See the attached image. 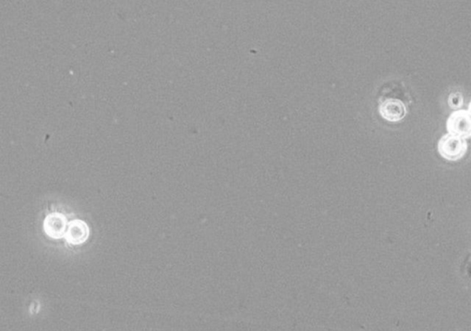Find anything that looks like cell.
<instances>
[{
  "instance_id": "7a4b0ae2",
  "label": "cell",
  "mask_w": 471,
  "mask_h": 331,
  "mask_svg": "<svg viewBox=\"0 0 471 331\" xmlns=\"http://www.w3.org/2000/svg\"><path fill=\"white\" fill-rule=\"evenodd\" d=\"M447 131L457 137H471V115L469 110H460L451 113L447 120Z\"/></svg>"
},
{
  "instance_id": "3957f363",
  "label": "cell",
  "mask_w": 471,
  "mask_h": 331,
  "mask_svg": "<svg viewBox=\"0 0 471 331\" xmlns=\"http://www.w3.org/2000/svg\"><path fill=\"white\" fill-rule=\"evenodd\" d=\"M379 112L388 121L398 122L403 120L406 115V107L399 100H385L379 106Z\"/></svg>"
},
{
  "instance_id": "5b68a950",
  "label": "cell",
  "mask_w": 471,
  "mask_h": 331,
  "mask_svg": "<svg viewBox=\"0 0 471 331\" xmlns=\"http://www.w3.org/2000/svg\"><path fill=\"white\" fill-rule=\"evenodd\" d=\"M88 233V226L83 221H72L66 231V239L71 244H81L87 241Z\"/></svg>"
},
{
  "instance_id": "8992f818",
  "label": "cell",
  "mask_w": 471,
  "mask_h": 331,
  "mask_svg": "<svg viewBox=\"0 0 471 331\" xmlns=\"http://www.w3.org/2000/svg\"><path fill=\"white\" fill-rule=\"evenodd\" d=\"M450 105L456 109L462 105V96L460 93L452 94L450 98Z\"/></svg>"
},
{
  "instance_id": "277c9868",
  "label": "cell",
  "mask_w": 471,
  "mask_h": 331,
  "mask_svg": "<svg viewBox=\"0 0 471 331\" xmlns=\"http://www.w3.org/2000/svg\"><path fill=\"white\" fill-rule=\"evenodd\" d=\"M44 230L52 238H59L65 235L66 221L62 214H52L44 221Z\"/></svg>"
},
{
  "instance_id": "52a82bcc",
  "label": "cell",
  "mask_w": 471,
  "mask_h": 331,
  "mask_svg": "<svg viewBox=\"0 0 471 331\" xmlns=\"http://www.w3.org/2000/svg\"><path fill=\"white\" fill-rule=\"evenodd\" d=\"M469 112H470V115H471V102H470V106H469Z\"/></svg>"
},
{
  "instance_id": "6da1fadb",
  "label": "cell",
  "mask_w": 471,
  "mask_h": 331,
  "mask_svg": "<svg viewBox=\"0 0 471 331\" xmlns=\"http://www.w3.org/2000/svg\"><path fill=\"white\" fill-rule=\"evenodd\" d=\"M467 141L457 135L447 134L439 140L438 151L442 157L448 160H457L466 154Z\"/></svg>"
}]
</instances>
